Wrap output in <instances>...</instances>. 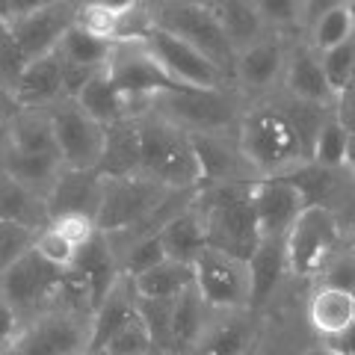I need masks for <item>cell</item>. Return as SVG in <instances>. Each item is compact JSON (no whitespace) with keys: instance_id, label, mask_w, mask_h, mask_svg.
<instances>
[{"instance_id":"obj_7","label":"cell","mask_w":355,"mask_h":355,"mask_svg":"<svg viewBox=\"0 0 355 355\" xmlns=\"http://www.w3.org/2000/svg\"><path fill=\"white\" fill-rule=\"evenodd\" d=\"M65 282H69V270H60V266L48 263L30 249L9 270L0 272V299L24 323V320L42 314L44 308H51L57 302Z\"/></svg>"},{"instance_id":"obj_20","label":"cell","mask_w":355,"mask_h":355,"mask_svg":"<svg viewBox=\"0 0 355 355\" xmlns=\"http://www.w3.org/2000/svg\"><path fill=\"white\" fill-rule=\"evenodd\" d=\"M284 92L296 101L331 107L338 101V92L329 86L326 71L320 65V53L311 48H296L284 62Z\"/></svg>"},{"instance_id":"obj_6","label":"cell","mask_w":355,"mask_h":355,"mask_svg":"<svg viewBox=\"0 0 355 355\" xmlns=\"http://www.w3.org/2000/svg\"><path fill=\"white\" fill-rule=\"evenodd\" d=\"M148 18L154 27L169 30L178 39L193 44L219 71H225L228 77L234 74L237 51H234V44L228 42L214 6L198 3V0H163V3L154 6V12Z\"/></svg>"},{"instance_id":"obj_5","label":"cell","mask_w":355,"mask_h":355,"mask_svg":"<svg viewBox=\"0 0 355 355\" xmlns=\"http://www.w3.org/2000/svg\"><path fill=\"white\" fill-rule=\"evenodd\" d=\"M172 193L178 190H166V187L154 184L142 175L104 178V193H101V207H98V216H95V228L107 234L110 243L151 234L148 222L169 202Z\"/></svg>"},{"instance_id":"obj_27","label":"cell","mask_w":355,"mask_h":355,"mask_svg":"<svg viewBox=\"0 0 355 355\" xmlns=\"http://www.w3.org/2000/svg\"><path fill=\"white\" fill-rule=\"evenodd\" d=\"M98 172L104 178L139 175V128L137 121H116L104 128V151Z\"/></svg>"},{"instance_id":"obj_25","label":"cell","mask_w":355,"mask_h":355,"mask_svg":"<svg viewBox=\"0 0 355 355\" xmlns=\"http://www.w3.org/2000/svg\"><path fill=\"white\" fill-rule=\"evenodd\" d=\"M157 240H160V246H163V252H166V258L169 261L193 266V261L202 254V249H207L202 222H198V214L193 210V202L187 205L184 210H178L172 219L163 222V225L157 228Z\"/></svg>"},{"instance_id":"obj_43","label":"cell","mask_w":355,"mask_h":355,"mask_svg":"<svg viewBox=\"0 0 355 355\" xmlns=\"http://www.w3.org/2000/svg\"><path fill=\"white\" fill-rule=\"evenodd\" d=\"M18 329H21V320L12 308H9L3 299H0V352H3L9 347V340H12L18 335Z\"/></svg>"},{"instance_id":"obj_28","label":"cell","mask_w":355,"mask_h":355,"mask_svg":"<svg viewBox=\"0 0 355 355\" xmlns=\"http://www.w3.org/2000/svg\"><path fill=\"white\" fill-rule=\"evenodd\" d=\"M0 169L9 172L15 181H21L36 196L48 198L51 187L57 184V178L62 172V160L51 157V154H21L0 146Z\"/></svg>"},{"instance_id":"obj_18","label":"cell","mask_w":355,"mask_h":355,"mask_svg":"<svg viewBox=\"0 0 355 355\" xmlns=\"http://www.w3.org/2000/svg\"><path fill=\"white\" fill-rule=\"evenodd\" d=\"M196 160L202 169V184H225V181H258V175L243 160L237 139L225 133H190Z\"/></svg>"},{"instance_id":"obj_38","label":"cell","mask_w":355,"mask_h":355,"mask_svg":"<svg viewBox=\"0 0 355 355\" xmlns=\"http://www.w3.org/2000/svg\"><path fill=\"white\" fill-rule=\"evenodd\" d=\"M320 287H335L343 293H355V246H338L317 270Z\"/></svg>"},{"instance_id":"obj_1","label":"cell","mask_w":355,"mask_h":355,"mask_svg":"<svg viewBox=\"0 0 355 355\" xmlns=\"http://www.w3.org/2000/svg\"><path fill=\"white\" fill-rule=\"evenodd\" d=\"M92 335V302L69 272L60 299L21 323L18 335L0 355H83Z\"/></svg>"},{"instance_id":"obj_49","label":"cell","mask_w":355,"mask_h":355,"mask_svg":"<svg viewBox=\"0 0 355 355\" xmlns=\"http://www.w3.org/2000/svg\"><path fill=\"white\" fill-rule=\"evenodd\" d=\"M347 9H349V18H352V27H355V0H347Z\"/></svg>"},{"instance_id":"obj_40","label":"cell","mask_w":355,"mask_h":355,"mask_svg":"<svg viewBox=\"0 0 355 355\" xmlns=\"http://www.w3.org/2000/svg\"><path fill=\"white\" fill-rule=\"evenodd\" d=\"M104 352L107 355H151L154 352V343L148 338V329L139 320V314L130 317L128 323L104 343Z\"/></svg>"},{"instance_id":"obj_29","label":"cell","mask_w":355,"mask_h":355,"mask_svg":"<svg viewBox=\"0 0 355 355\" xmlns=\"http://www.w3.org/2000/svg\"><path fill=\"white\" fill-rule=\"evenodd\" d=\"M308 320L323 335V340L335 338L355 323V296L335 287H317L308 305Z\"/></svg>"},{"instance_id":"obj_36","label":"cell","mask_w":355,"mask_h":355,"mask_svg":"<svg viewBox=\"0 0 355 355\" xmlns=\"http://www.w3.org/2000/svg\"><path fill=\"white\" fill-rule=\"evenodd\" d=\"M355 33L352 27V18H349V9L347 3L331 9V12L320 15L317 21H311V48H314L317 53H323L329 48H335V44L347 42L349 36Z\"/></svg>"},{"instance_id":"obj_32","label":"cell","mask_w":355,"mask_h":355,"mask_svg":"<svg viewBox=\"0 0 355 355\" xmlns=\"http://www.w3.org/2000/svg\"><path fill=\"white\" fill-rule=\"evenodd\" d=\"M249 263V279H252V299L249 308L261 305L282 282V272H287L284 261V240H261L258 249L252 252Z\"/></svg>"},{"instance_id":"obj_17","label":"cell","mask_w":355,"mask_h":355,"mask_svg":"<svg viewBox=\"0 0 355 355\" xmlns=\"http://www.w3.org/2000/svg\"><path fill=\"white\" fill-rule=\"evenodd\" d=\"M69 272L83 284V291H86L89 302H92V311H95V305L101 302V299L113 291V284L121 279L119 258H116L113 246H110L107 234L95 231L92 240H86L83 246L77 249Z\"/></svg>"},{"instance_id":"obj_34","label":"cell","mask_w":355,"mask_h":355,"mask_svg":"<svg viewBox=\"0 0 355 355\" xmlns=\"http://www.w3.org/2000/svg\"><path fill=\"white\" fill-rule=\"evenodd\" d=\"M110 48L113 42H104L98 36H89L86 30H80L77 24H71L69 30L62 33V39L57 44V57L69 65H80V69H104Z\"/></svg>"},{"instance_id":"obj_51","label":"cell","mask_w":355,"mask_h":355,"mask_svg":"<svg viewBox=\"0 0 355 355\" xmlns=\"http://www.w3.org/2000/svg\"><path fill=\"white\" fill-rule=\"evenodd\" d=\"M151 355H157V352H151Z\"/></svg>"},{"instance_id":"obj_3","label":"cell","mask_w":355,"mask_h":355,"mask_svg":"<svg viewBox=\"0 0 355 355\" xmlns=\"http://www.w3.org/2000/svg\"><path fill=\"white\" fill-rule=\"evenodd\" d=\"M237 146L243 160L258 178L287 175L299 163L308 160V154L299 142L291 119L284 116L279 101L252 107L237 125Z\"/></svg>"},{"instance_id":"obj_30","label":"cell","mask_w":355,"mask_h":355,"mask_svg":"<svg viewBox=\"0 0 355 355\" xmlns=\"http://www.w3.org/2000/svg\"><path fill=\"white\" fill-rule=\"evenodd\" d=\"M214 12H216L222 30H225V36L231 44H234L237 53L266 36V24L258 15V9H254L252 0H216Z\"/></svg>"},{"instance_id":"obj_39","label":"cell","mask_w":355,"mask_h":355,"mask_svg":"<svg viewBox=\"0 0 355 355\" xmlns=\"http://www.w3.org/2000/svg\"><path fill=\"white\" fill-rule=\"evenodd\" d=\"M33 252L44 258L48 263L60 266V270H71L74 263V254H77V246L62 234L60 228H53L51 222L44 228L36 231V240H33Z\"/></svg>"},{"instance_id":"obj_21","label":"cell","mask_w":355,"mask_h":355,"mask_svg":"<svg viewBox=\"0 0 355 355\" xmlns=\"http://www.w3.org/2000/svg\"><path fill=\"white\" fill-rule=\"evenodd\" d=\"M284 62H287V51L282 39L263 36L261 42H254L246 51L237 53L234 77L249 89H266L284 74Z\"/></svg>"},{"instance_id":"obj_48","label":"cell","mask_w":355,"mask_h":355,"mask_svg":"<svg viewBox=\"0 0 355 355\" xmlns=\"http://www.w3.org/2000/svg\"><path fill=\"white\" fill-rule=\"evenodd\" d=\"M302 355H335V352H331L326 343H314V347H308Z\"/></svg>"},{"instance_id":"obj_9","label":"cell","mask_w":355,"mask_h":355,"mask_svg":"<svg viewBox=\"0 0 355 355\" xmlns=\"http://www.w3.org/2000/svg\"><path fill=\"white\" fill-rule=\"evenodd\" d=\"M142 44L154 57V62L163 69V74L178 89H225L228 74L219 71L207 57H202L193 44L178 39L175 33L148 24L142 33Z\"/></svg>"},{"instance_id":"obj_22","label":"cell","mask_w":355,"mask_h":355,"mask_svg":"<svg viewBox=\"0 0 355 355\" xmlns=\"http://www.w3.org/2000/svg\"><path fill=\"white\" fill-rule=\"evenodd\" d=\"M254 343H258V329L252 323V314L231 311V317L205 329L190 355H252Z\"/></svg>"},{"instance_id":"obj_46","label":"cell","mask_w":355,"mask_h":355,"mask_svg":"<svg viewBox=\"0 0 355 355\" xmlns=\"http://www.w3.org/2000/svg\"><path fill=\"white\" fill-rule=\"evenodd\" d=\"M77 3H89V6H101V9H110L116 15H130L137 12L142 0H77Z\"/></svg>"},{"instance_id":"obj_35","label":"cell","mask_w":355,"mask_h":355,"mask_svg":"<svg viewBox=\"0 0 355 355\" xmlns=\"http://www.w3.org/2000/svg\"><path fill=\"white\" fill-rule=\"evenodd\" d=\"M349 146H352V133L343 128V121L338 116H329L326 125L317 133L308 160L317 166H326V169H343L349 157Z\"/></svg>"},{"instance_id":"obj_19","label":"cell","mask_w":355,"mask_h":355,"mask_svg":"<svg viewBox=\"0 0 355 355\" xmlns=\"http://www.w3.org/2000/svg\"><path fill=\"white\" fill-rule=\"evenodd\" d=\"M62 98V60L57 57V51L51 57L27 62L15 83L9 86V101L24 110H48Z\"/></svg>"},{"instance_id":"obj_15","label":"cell","mask_w":355,"mask_h":355,"mask_svg":"<svg viewBox=\"0 0 355 355\" xmlns=\"http://www.w3.org/2000/svg\"><path fill=\"white\" fill-rule=\"evenodd\" d=\"M252 207L261 240H284L296 216L305 210V198L287 175L252 181Z\"/></svg>"},{"instance_id":"obj_41","label":"cell","mask_w":355,"mask_h":355,"mask_svg":"<svg viewBox=\"0 0 355 355\" xmlns=\"http://www.w3.org/2000/svg\"><path fill=\"white\" fill-rule=\"evenodd\" d=\"M36 240V231L24 225H12V222H0V272L9 270L21 254H27Z\"/></svg>"},{"instance_id":"obj_52","label":"cell","mask_w":355,"mask_h":355,"mask_svg":"<svg viewBox=\"0 0 355 355\" xmlns=\"http://www.w3.org/2000/svg\"><path fill=\"white\" fill-rule=\"evenodd\" d=\"M352 296H355V293H352Z\"/></svg>"},{"instance_id":"obj_24","label":"cell","mask_w":355,"mask_h":355,"mask_svg":"<svg viewBox=\"0 0 355 355\" xmlns=\"http://www.w3.org/2000/svg\"><path fill=\"white\" fill-rule=\"evenodd\" d=\"M207 305L198 296L196 284L172 299V323H169V355H190L207 329Z\"/></svg>"},{"instance_id":"obj_10","label":"cell","mask_w":355,"mask_h":355,"mask_svg":"<svg viewBox=\"0 0 355 355\" xmlns=\"http://www.w3.org/2000/svg\"><path fill=\"white\" fill-rule=\"evenodd\" d=\"M340 225L331 210L305 205L284 237V261L287 270L296 275H317L323 261L340 246Z\"/></svg>"},{"instance_id":"obj_37","label":"cell","mask_w":355,"mask_h":355,"mask_svg":"<svg viewBox=\"0 0 355 355\" xmlns=\"http://www.w3.org/2000/svg\"><path fill=\"white\" fill-rule=\"evenodd\" d=\"M320 65H323V71H326L329 86L335 89L338 95L347 92L352 86V74H355V33L347 42H340L335 48L320 53Z\"/></svg>"},{"instance_id":"obj_11","label":"cell","mask_w":355,"mask_h":355,"mask_svg":"<svg viewBox=\"0 0 355 355\" xmlns=\"http://www.w3.org/2000/svg\"><path fill=\"white\" fill-rule=\"evenodd\" d=\"M193 275H196V291L205 299L207 308L243 311L249 305L252 279L246 261L207 246L193 261Z\"/></svg>"},{"instance_id":"obj_44","label":"cell","mask_w":355,"mask_h":355,"mask_svg":"<svg viewBox=\"0 0 355 355\" xmlns=\"http://www.w3.org/2000/svg\"><path fill=\"white\" fill-rule=\"evenodd\" d=\"M347 0H302V21H317L320 15L343 6Z\"/></svg>"},{"instance_id":"obj_14","label":"cell","mask_w":355,"mask_h":355,"mask_svg":"<svg viewBox=\"0 0 355 355\" xmlns=\"http://www.w3.org/2000/svg\"><path fill=\"white\" fill-rule=\"evenodd\" d=\"M104 71L110 77V83L119 89V95H160L178 89L169 77L163 74V69L154 57L146 51L142 39H121L113 42Z\"/></svg>"},{"instance_id":"obj_23","label":"cell","mask_w":355,"mask_h":355,"mask_svg":"<svg viewBox=\"0 0 355 355\" xmlns=\"http://www.w3.org/2000/svg\"><path fill=\"white\" fill-rule=\"evenodd\" d=\"M130 317H137V291H133V282L128 275H121V279L113 284V291H110L92 311L89 349H104V343L113 338Z\"/></svg>"},{"instance_id":"obj_31","label":"cell","mask_w":355,"mask_h":355,"mask_svg":"<svg viewBox=\"0 0 355 355\" xmlns=\"http://www.w3.org/2000/svg\"><path fill=\"white\" fill-rule=\"evenodd\" d=\"M130 282L139 299H175L196 284V275L190 263H178L166 258L157 266H151L148 272L133 275Z\"/></svg>"},{"instance_id":"obj_13","label":"cell","mask_w":355,"mask_h":355,"mask_svg":"<svg viewBox=\"0 0 355 355\" xmlns=\"http://www.w3.org/2000/svg\"><path fill=\"white\" fill-rule=\"evenodd\" d=\"M74 24V0H57V3L30 9L24 15L6 21V36L18 51V57L27 62L51 57L57 51L62 33Z\"/></svg>"},{"instance_id":"obj_4","label":"cell","mask_w":355,"mask_h":355,"mask_svg":"<svg viewBox=\"0 0 355 355\" xmlns=\"http://www.w3.org/2000/svg\"><path fill=\"white\" fill-rule=\"evenodd\" d=\"M137 128L142 178L166 187V190H198L202 187V169H198L190 133L157 113L139 119Z\"/></svg>"},{"instance_id":"obj_45","label":"cell","mask_w":355,"mask_h":355,"mask_svg":"<svg viewBox=\"0 0 355 355\" xmlns=\"http://www.w3.org/2000/svg\"><path fill=\"white\" fill-rule=\"evenodd\" d=\"M323 343H326V347L335 352V355H355V323H352L347 331H340V335L326 338Z\"/></svg>"},{"instance_id":"obj_12","label":"cell","mask_w":355,"mask_h":355,"mask_svg":"<svg viewBox=\"0 0 355 355\" xmlns=\"http://www.w3.org/2000/svg\"><path fill=\"white\" fill-rule=\"evenodd\" d=\"M62 169H98L104 151V125L89 119L71 98L48 107Z\"/></svg>"},{"instance_id":"obj_47","label":"cell","mask_w":355,"mask_h":355,"mask_svg":"<svg viewBox=\"0 0 355 355\" xmlns=\"http://www.w3.org/2000/svg\"><path fill=\"white\" fill-rule=\"evenodd\" d=\"M15 104L12 101H9V95H6V89L3 86H0V121H3L6 116H9V110H12Z\"/></svg>"},{"instance_id":"obj_16","label":"cell","mask_w":355,"mask_h":355,"mask_svg":"<svg viewBox=\"0 0 355 355\" xmlns=\"http://www.w3.org/2000/svg\"><path fill=\"white\" fill-rule=\"evenodd\" d=\"M101 193H104V175L98 169H62L57 184L48 193V216H83L92 219L98 216L101 207Z\"/></svg>"},{"instance_id":"obj_50","label":"cell","mask_w":355,"mask_h":355,"mask_svg":"<svg viewBox=\"0 0 355 355\" xmlns=\"http://www.w3.org/2000/svg\"><path fill=\"white\" fill-rule=\"evenodd\" d=\"M83 355H107V352H104V349H86Z\"/></svg>"},{"instance_id":"obj_33","label":"cell","mask_w":355,"mask_h":355,"mask_svg":"<svg viewBox=\"0 0 355 355\" xmlns=\"http://www.w3.org/2000/svg\"><path fill=\"white\" fill-rule=\"evenodd\" d=\"M74 104L83 110L89 119H95L98 125H116V121H125V104H121L119 89L110 83L107 71H95L89 80L83 83V89L77 92Z\"/></svg>"},{"instance_id":"obj_26","label":"cell","mask_w":355,"mask_h":355,"mask_svg":"<svg viewBox=\"0 0 355 355\" xmlns=\"http://www.w3.org/2000/svg\"><path fill=\"white\" fill-rule=\"evenodd\" d=\"M0 222L24 225L30 231H39L51 222L48 202L33 190H27L21 181H15L9 172L0 169Z\"/></svg>"},{"instance_id":"obj_8","label":"cell","mask_w":355,"mask_h":355,"mask_svg":"<svg viewBox=\"0 0 355 355\" xmlns=\"http://www.w3.org/2000/svg\"><path fill=\"white\" fill-rule=\"evenodd\" d=\"M187 133H225L240 125L237 101L225 89H172L154 98V110Z\"/></svg>"},{"instance_id":"obj_2","label":"cell","mask_w":355,"mask_h":355,"mask_svg":"<svg viewBox=\"0 0 355 355\" xmlns=\"http://www.w3.org/2000/svg\"><path fill=\"white\" fill-rule=\"evenodd\" d=\"M193 210L198 214L205 231V243L210 249L234 254L249 261L258 249L261 234L252 207V181H225L198 187L193 198Z\"/></svg>"},{"instance_id":"obj_42","label":"cell","mask_w":355,"mask_h":355,"mask_svg":"<svg viewBox=\"0 0 355 355\" xmlns=\"http://www.w3.org/2000/svg\"><path fill=\"white\" fill-rule=\"evenodd\" d=\"M266 27H293L302 21V0H252Z\"/></svg>"}]
</instances>
